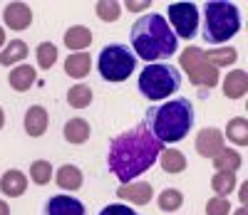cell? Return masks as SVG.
Returning a JSON list of instances; mask_svg holds the SVG:
<instances>
[{
	"label": "cell",
	"instance_id": "6da1fadb",
	"mask_svg": "<svg viewBox=\"0 0 248 215\" xmlns=\"http://www.w3.org/2000/svg\"><path fill=\"white\" fill-rule=\"evenodd\" d=\"M164 151L161 143L144 129V124L129 129L112 139L107 151V168L117 176L119 183H132L137 176L147 171L159 161V154Z\"/></svg>",
	"mask_w": 248,
	"mask_h": 215
},
{
	"label": "cell",
	"instance_id": "7a4b0ae2",
	"mask_svg": "<svg viewBox=\"0 0 248 215\" xmlns=\"http://www.w3.org/2000/svg\"><path fill=\"white\" fill-rule=\"evenodd\" d=\"M132 47H134V57L156 64L159 59H169L171 55H176L179 50V40L171 32L167 17L159 13H147L141 15L137 23L132 25L129 32Z\"/></svg>",
	"mask_w": 248,
	"mask_h": 215
},
{
	"label": "cell",
	"instance_id": "3957f363",
	"mask_svg": "<svg viewBox=\"0 0 248 215\" xmlns=\"http://www.w3.org/2000/svg\"><path fill=\"white\" fill-rule=\"evenodd\" d=\"M194 121H196L194 104L186 97H176L156 106H149L147 116H144V129L159 143H176L194 129Z\"/></svg>",
	"mask_w": 248,
	"mask_h": 215
},
{
	"label": "cell",
	"instance_id": "277c9868",
	"mask_svg": "<svg viewBox=\"0 0 248 215\" xmlns=\"http://www.w3.org/2000/svg\"><path fill=\"white\" fill-rule=\"evenodd\" d=\"M241 32V13L229 0H209L203 5V40L223 45Z\"/></svg>",
	"mask_w": 248,
	"mask_h": 215
},
{
	"label": "cell",
	"instance_id": "5b68a950",
	"mask_svg": "<svg viewBox=\"0 0 248 215\" xmlns=\"http://www.w3.org/2000/svg\"><path fill=\"white\" fill-rule=\"evenodd\" d=\"M137 87H139V94L144 99L161 101V99H167L181 89V72L176 67H171V64H164V62L147 64L139 72Z\"/></svg>",
	"mask_w": 248,
	"mask_h": 215
},
{
	"label": "cell",
	"instance_id": "8992f818",
	"mask_svg": "<svg viewBox=\"0 0 248 215\" xmlns=\"http://www.w3.org/2000/svg\"><path fill=\"white\" fill-rule=\"evenodd\" d=\"M134 70H137V57L127 45L112 42V45L102 47L97 57V72L105 82H124L132 77Z\"/></svg>",
	"mask_w": 248,
	"mask_h": 215
},
{
	"label": "cell",
	"instance_id": "52a82bcc",
	"mask_svg": "<svg viewBox=\"0 0 248 215\" xmlns=\"http://www.w3.org/2000/svg\"><path fill=\"white\" fill-rule=\"evenodd\" d=\"M179 67L186 72V77H189V82L194 87L211 89L218 84V70L206 62L201 47H186L179 57Z\"/></svg>",
	"mask_w": 248,
	"mask_h": 215
},
{
	"label": "cell",
	"instance_id": "ba28073f",
	"mask_svg": "<svg viewBox=\"0 0 248 215\" xmlns=\"http://www.w3.org/2000/svg\"><path fill=\"white\" fill-rule=\"evenodd\" d=\"M169 20L167 23L174 28L171 32L184 40H194L196 37V28H199V8L194 3H171L169 5Z\"/></svg>",
	"mask_w": 248,
	"mask_h": 215
},
{
	"label": "cell",
	"instance_id": "9c48e42d",
	"mask_svg": "<svg viewBox=\"0 0 248 215\" xmlns=\"http://www.w3.org/2000/svg\"><path fill=\"white\" fill-rule=\"evenodd\" d=\"M43 215H87V213H85L82 201L67 196V193H60V196H52L45 201Z\"/></svg>",
	"mask_w": 248,
	"mask_h": 215
},
{
	"label": "cell",
	"instance_id": "30bf717a",
	"mask_svg": "<svg viewBox=\"0 0 248 215\" xmlns=\"http://www.w3.org/2000/svg\"><path fill=\"white\" fill-rule=\"evenodd\" d=\"M196 154L203 156V158H214L216 154H221L226 143H223V134L218 131V129H201V131L196 134Z\"/></svg>",
	"mask_w": 248,
	"mask_h": 215
},
{
	"label": "cell",
	"instance_id": "8fae6325",
	"mask_svg": "<svg viewBox=\"0 0 248 215\" xmlns=\"http://www.w3.org/2000/svg\"><path fill=\"white\" fill-rule=\"evenodd\" d=\"M3 23L10 28V30H28L30 23H32V10L28 3H8L3 8Z\"/></svg>",
	"mask_w": 248,
	"mask_h": 215
},
{
	"label": "cell",
	"instance_id": "7c38bea8",
	"mask_svg": "<svg viewBox=\"0 0 248 215\" xmlns=\"http://www.w3.org/2000/svg\"><path fill=\"white\" fill-rule=\"evenodd\" d=\"M25 134L28 136H32V139H40L45 131H47V124H50V116H47V109L45 106H40V104H35V106H30V109L25 112Z\"/></svg>",
	"mask_w": 248,
	"mask_h": 215
},
{
	"label": "cell",
	"instance_id": "4fadbf2b",
	"mask_svg": "<svg viewBox=\"0 0 248 215\" xmlns=\"http://www.w3.org/2000/svg\"><path fill=\"white\" fill-rule=\"evenodd\" d=\"M117 198L129 201L134 205H147L154 198V188L149 183H127L117 188Z\"/></svg>",
	"mask_w": 248,
	"mask_h": 215
},
{
	"label": "cell",
	"instance_id": "5bb4252c",
	"mask_svg": "<svg viewBox=\"0 0 248 215\" xmlns=\"http://www.w3.org/2000/svg\"><path fill=\"white\" fill-rule=\"evenodd\" d=\"M0 190H3V196L8 198H20L23 193L28 190V178L23 171H5L3 176H0Z\"/></svg>",
	"mask_w": 248,
	"mask_h": 215
},
{
	"label": "cell",
	"instance_id": "9a60e30c",
	"mask_svg": "<svg viewBox=\"0 0 248 215\" xmlns=\"http://www.w3.org/2000/svg\"><path fill=\"white\" fill-rule=\"evenodd\" d=\"M248 92V74L243 70H231L223 79V97L226 99H243Z\"/></svg>",
	"mask_w": 248,
	"mask_h": 215
},
{
	"label": "cell",
	"instance_id": "2e32d148",
	"mask_svg": "<svg viewBox=\"0 0 248 215\" xmlns=\"http://www.w3.org/2000/svg\"><path fill=\"white\" fill-rule=\"evenodd\" d=\"M55 181L62 190H79L82 183H85V176H82V171L75 166V163H65V166H60L57 168V173H55Z\"/></svg>",
	"mask_w": 248,
	"mask_h": 215
},
{
	"label": "cell",
	"instance_id": "e0dca14e",
	"mask_svg": "<svg viewBox=\"0 0 248 215\" xmlns=\"http://www.w3.org/2000/svg\"><path fill=\"white\" fill-rule=\"evenodd\" d=\"M35 82H37V72L30 64H17V67L8 74V84L15 92H28Z\"/></svg>",
	"mask_w": 248,
	"mask_h": 215
},
{
	"label": "cell",
	"instance_id": "ac0fdd59",
	"mask_svg": "<svg viewBox=\"0 0 248 215\" xmlns=\"http://www.w3.org/2000/svg\"><path fill=\"white\" fill-rule=\"evenodd\" d=\"M90 134H92L90 121L79 119V116H75V119L65 121V126H62V136H65V141L77 143V146H79V143H85V141L90 139Z\"/></svg>",
	"mask_w": 248,
	"mask_h": 215
},
{
	"label": "cell",
	"instance_id": "d6986e66",
	"mask_svg": "<svg viewBox=\"0 0 248 215\" xmlns=\"http://www.w3.org/2000/svg\"><path fill=\"white\" fill-rule=\"evenodd\" d=\"M92 70V57L87 52H72L67 55L65 59V74L72 77V79H82V77H87Z\"/></svg>",
	"mask_w": 248,
	"mask_h": 215
},
{
	"label": "cell",
	"instance_id": "ffe728a7",
	"mask_svg": "<svg viewBox=\"0 0 248 215\" xmlns=\"http://www.w3.org/2000/svg\"><path fill=\"white\" fill-rule=\"evenodd\" d=\"M65 47L67 50H75V52H85V47L92 45V30L85 28V25H75L65 32Z\"/></svg>",
	"mask_w": 248,
	"mask_h": 215
},
{
	"label": "cell",
	"instance_id": "44dd1931",
	"mask_svg": "<svg viewBox=\"0 0 248 215\" xmlns=\"http://www.w3.org/2000/svg\"><path fill=\"white\" fill-rule=\"evenodd\" d=\"M236 186H238V181H236V173H231V171H216L211 178V188L218 198H229L236 190Z\"/></svg>",
	"mask_w": 248,
	"mask_h": 215
},
{
	"label": "cell",
	"instance_id": "7402d4cb",
	"mask_svg": "<svg viewBox=\"0 0 248 215\" xmlns=\"http://www.w3.org/2000/svg\"><path fill=\"white\" fill-rule=\"evenodd\" d=\"M203 57H206V62H209L211 67L221 70V67H231V64H236L238 52H236V47H216V50L203 52Z\"/></svg>",
	"mask_w": 248,
	"mask_h": 215
},
{
	"label": "cell",
	"instance_id": "603a6c76",
	"mask_svg": "<svg viewBox=\"0 0 248 215\" xmlns=\"http://www.w3.org/2000/svg\"><path fill=\"white\" fill-rule=\"evenodd\" d=\"M28 57V45L23 40H10V45H5L0 50V64L3 67H10V64H17Z\"/></svg>",
	"mask_w": 248,
	"mask_h": 215
},
{
	"label": "cell",
	"instance_id": "cb8c5ba5",
	"mask_svg": "<svg viewBox=\"0 0 248 215\" xmlns=\"http://www.w3.org/2000/svg\"><path fill=\"white\" fill-rule=\"evenodd\" d=\"M159 163H161V168L167 171V173L176 176V173H184L186 156H184L181 151H176V148H167V151L159 154Z\"/></svg>",
	"mask_w": 248,
	"mask_h": 215
},
{
	"label": "cell",
	"instance_id": "d4e9b609",
	"mask_svg": "<svg viewBox=\"0 0 248 215\" xmlns=\"http://www.w3.org/2000/svg\"><path fill=\"white\" fill-rule=\"evenodd\" d=\"M226 136L233 146H248V119L243 116H233L226 126Z\"/></svg>",
	"mask_w": 248,
	"mask_h": 215
},
{
	"label": "cell",
	"instance_id": "484cf974",
	"mask_svg": "<svg viewBox=\"0 0 248 215\" xmlns=\"http://www.w3.org/2000/svg\"><path fill=\"white\" fill-rule=\"evenodd\" d=\"M241 166H243V158H241V154L236 151V148H223L221 154L214 156V168L216 171H231V173H236Z\"/></svg>",
	"mask_w": 248,
	"mask_h": 215
},
{
	"label": "cell",
	"instance_id": "4316f807",
	"mask_svg": "<svg viewBox=\"0 0 248 215\" xmlns=\"http://www.w3.org/2000/svg\"><path fill=\"white\" fill-rule=\"evenodd\" d=\"M92 89L87 87V84H75V87H70L67 92V104L75 106V109H87V106L92 104Z\"/></svg>",
	"mask_w": 248,
	"mask_h": 215
},
{
	"label": "cell",
	"instance_id": "83f0119b",
	"mask_svg": "<svg viewBox=\"0 0 248 215\" xmlns=\"http://www.w3.org/2000/svg\"><path fill=\"white\" fill-rule=\"evenodd\" d=\"M52 178V163L45 161V158H37L30 163V181L35 186H47Z\"/></svg>",
	"mask_w": 248,
	"mask_h": 215
},
{
	"label": "cell",
	"instance_id": "f1b7e54d",
	"mask_svg": "<svg viewBox=\"0 0 248 215\" xmlns=\"http://www.w3.org/2000/svg\"><path fill=\"white\" fill-rule=\"evenodd\" d=\"M184 205V196H181V190L176 188H167V190H161L159 193V210L164 213H174Z\"/></svg>",
	"mask_w": 248,
	"mask_h": 215
},
{
	"label": "cell",
	"instance_id": "f546056e",
	"mask_svg": "<svg viewBox=\"0 0 248 215\" xmlns=\"http://www.w3.org/2000/svg\"><path fill=\"white\" fill-rule=\"evenodd\" d=\"M57 62V47L52 42H40L37 45V67L40 70H50Z\"/></svg>",
	"mask_w": 248,
	"mask_h": 215
},
{
	"label": "cell",
	"instance_id": "4dcf8cb0",
	"mask_svg": "<svg viewBox=\"0 0 248 215\" xmlns=\"http://www.w3.org/2000/svg\"><path fill=\"white\" fill-rule=\"evenodd\" d=\"M97 10V17L105 20V23H114V20H119L122 15V3H114V0H102V3L94 5Z\"/></svg>",
	"mask_w": 248,
	"mask_h": 215
},
{
	"label": "cell",
	"instance_id": "1f68e13d",
	"mask_svg": "<svg viewBox=\"0 0 248 215\" xmlns=\"http://www.w3.org/2000/svg\"><path fill=\"white\" fill-rule=\"evenodd\" d=\"M231 213V203L229 198H209V203H206V215H229Z\"/></svg>",
	"mask_w": 248,
	"mask_h": 215
},
{
	"label": "cell",
	"instance_id": "d6a6232c",
	"mask_svg": "<svg viewBox=\"0 0 248 215\" xmlns=\"http://www.w3.org/2000/svg\"><path fill=\"white\" fill-rule=\"evenodd\" d=\"M99 215H139L134 208H129V205H122V203H109V205H105L99 210Z\"/></svg>",
	"mask_w": 248,
	"mask_h": 215
},
{
	"label": "cell",
	"instance_id": "836d02e7",
	"mask_svg": "<svg viewBox=\"0 0 248 215\" xmlns=\"http://www.w3.org/2000/svg\"><path fill=\"white\" fill-rule=\"evenodd\" d=\"M122 8H127L129 13H141L144 8H152V3H149V0H127Z\"/></svg>",
	"mask_w": 248,
	"mask_h": 215
},
{
	"label": "cell",
	"instance_id": "e575fe53",
	"mask_svg": "<svg viewBox=\"0 0 248 215\" xmlns=\"http://www.w3.org/2000/svg\"><path fill=\"white\" fill-rule=\"evenodd\" d=\"M238 196H241V205H246L248 203V181L241 186V190H238Z\"/></svg>",
	"mask_w": 248,
	"mask_h": 215
},
{
	"label": "cell",
	"instance_id": "d590c367",
	"mask_svg": "<svg viewBox=\"0 0 248 215\" xmlns=\"http://www.w3.org/2000/svg\"><path fill=\"white\" fill-rule=\"evenodd\" d=\"M0 215H10V205L5 201H0Z\"/></svg>",
	"mask_w": 248,
	"mask_h": 215
},
{
	"label": "cell",
	"instance_id": "8d00e7d4",
	"mask_svg": "<svg viewBox=\"0 0 248 215\" xmlns=\"http://www.w3.org/2000/svg\"><path fill=\"white\" fill-rule=\"evenodd\" d=\"M0 47H5V30L0 28Z\"/></svg>",
	"mask_w": 248,
	"mask_h": 215
},
{
	"label": "cell",
	"instance_id": "74e56055",
	"mask_svg": "<svg viewBox=\"0 0 248 215\" xmlns=\"http://www.w3.org/2000/svg\"><path fill=\"white\" fill-rule=\"evenodd\" d=\"M5 126V112H3V106H0V129Z\"/></svg>",
	"mask_w": 248,
	"mask_h": 215
},
{
	"label": "cell",
	"instance_id": "f35d334b",
	"mask_svg": "<svg viewBox=\"0 0 248 215\" xmlns=\"http://www.w3.org/2000/svg\"><path fill=\"white\" fill-rule=\"evenodd\" d=\"M233 215H248V208H246V205H241V208H238Z\"/></svg>",
	"mask_w": 248,
	"mask_h": 215
}]
</instances>
